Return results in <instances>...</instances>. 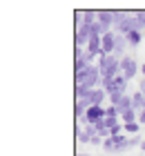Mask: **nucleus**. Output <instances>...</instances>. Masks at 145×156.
Wrapping results in <instances>:
<instances>
[{"instance_id":"obj_1","label":"nucleus","mask_w":145,"mask_h":156,"mask_svg":"<svg viewBox=\"0 0 145 156\" xmlns=\"http://www.w3.org/2000/svg\"><path fill=\"white\" fill-rule=\"evenodd\" d=\"M100 83H103V74H100V69L96 65H89L85 72L76 74V85H87V87L96 89V87H100Z\"/></svg>"},{"instance_id":"obj_2","label":"nucleus","mask_w":145,"mask_h":156,"mask_svg":"<svg viewBox=\"0 0 145 156\" xmlns=\"http://www.w3.org/2000/svg\"><path fill=\"white\" fill-rule=\"evenodd\" d=\"M139 72H141V65H139V62H136L129 54L125 56V58H121V74L125 76V80H127V83L132 80V78L139 74Z\"/></svg>"},{"instance_id":"obj_3","label":"nucleus","mask_w":145,"mask_h":156,"mask_svg":"<svg viewBox=\"0 0 145 156\" xmlns=\"http://www.w3.org/2000/svg\"><path fill=\"white\" fill-rule=\"evenodd\" d=\"M116 47V31H107L103 36V56H114Z\"/></svg>"},{"instance_id":"obj_4","label":"nucleus","mask_w":145,"mask_h":156,"mask_svg":"<svg viewBox=\"0 0 145 156\" xmlns=\"http://www.w3.org/2000/svg\"><path fill=\"white\" fill-rule=\"evenodd\" d=\"M105 98H110V96H107V91H105L103 87H96V89H92V94H89V98H87V101H89L94 107H103Z\"/></svg>"},{"instance_id":"obj_5","label":"nucleus","mask_w":145,"mask_h":156,"mask_svg":"<svg viewBox=\"0 0 145 156\" xmlns=\"http://www.w3.org/2000/svg\"><path fill=\"white\" fill-rule=\"evenodd\" d=\"M127 49H129V42L125 36H118L116 34V47H114V56L116 58H125L127 56Z\"/></svg>"},{"instance_id":"obj_6","label":"nucleus","mask_w":145,"mask_h":156,"mask_svg":"<svg viewBox=\"0 0 145 156\" xmlns=\"http://www.w3.org/2000/svg\"><path fill=\"white\" fill-rule=\"evenodd\" d=\"M98 23L103 25L105 29L114 27V11H110V9H100V11H98Z\"/></svg>"},{"instance_id":"obj_7","label":"nucleus","mask_w":145,"mask_h":156,"mask_svg":"<svg viewBox=\"0 0 145 156\" xmlns=\"http://www.w3.org/2000/svg\"><path fill=\"white\" fill-rule=\"evenodd\" d=\"M132 107L139 112H145V94H141V91H134L132 94Z\"/></svg>"},{"instance_id":"obj_8","label":"nucleus","mask_w":145,"mask_h":156,"mask_svg":"<svg viewBox=\"0 0 145 156\" xmlns=\"http://www.w3.org/2000/svg\"><path fill=\"white\" fill-rule=\"evenodd\" d=\"M121 123H123V125H127V123H139V112H136L134 107L127 109V112H123V114H121Z\"/></svg>"},{"instance_id":"obj_9","label":"nucleus","mask_w":145,"mask_h":156,"mask_svg":"<svg viewBox=\"0 0 145 156\" xmlns=\"http://www.w3.org/2000/svg\"><path fill=\"white\" fill-rule=\"evenodd\" d=\"M112 85H114L116 91H121V94H127V80H125V76H123V74L116 76L114 80H112Z\"/></svg>"},{"instance_id":"obj_10","label":"nucleus","mask_w":145,"mask_h":156,"mask_svg":"<svg viewBox=\"0 0 145 156\" xmlns=\"http://www.w3.org/2000/svg\"><path fill=\"white\" fill-rule=\"evenodd\" d=\"M127 42H129V47H139L141 45V40H143V31H132V34H127Z\"/></svg>"},{"instance_id":"obj_11","label":"nucleus","mask_w":145,"mask_h":156,"mask_svg":"<svg viewBox=\"0 0 145 156\" xmlns=\"http://www.w3.org/2000/svg\"><path fill=\"white\" fill-rule=\"evenodd\" d=\"M89 94H92V87H87V85H76V101L89 98Z\"/></svg>"},{"instance_id":"obj_12","label":"nucleus","mask_w":145,"mask_h":156,"mask_svg":"<svg viewBox=\"0 0 145 156\" xmlns=\"http://www.w3.org/2000/svg\"><path fill=\"white\" fill-rule=\"evenodd\" d=\"M116 109H118L121 114H123V112H127V109H132V96L125 94V96H123V101L118 103V107H116Z\"/></svg>"},{"instance_id":"obj_13","label":"nucleus","mask_w":145,"mask_h":156,"mask_svg":"<svg viewBox=\"0 0 145 156\" xmlns=\"http://www.w3.org/2000/svg\"><path fill=\"white\" fill-rule=\"evenodd\" d=\"M123 132H127L129 136H136V134L141 132V123H127V125H123Z\"/></svg>"},{"instance_id":"obj_14","label":"nucleus","mask_w":145,"mask_h":156,"mask_svg":"<svg viewBox=\"0 0 145 156\" xmlns=\"http://www.w3.org/2000/svg\"><path fill=\"white\" fill-rule=\"evenodd\" d=\"M105 118H121V112L114 107V105H107L105 107Z\"/></svg>"},{"instance_id":"obj_15","label":"nucleus","mask_w":145,"mask_h":156,"mask_svg":"<svg viewBox=\"0 0 145 156\" xmlns=\"http://www.w3.org/2000/svg\"><path fill=\"white\" fill-rule=\"evenodd\" d=\"M127 145H129V150H134V147H141V145H143V138H141V134H136V136H129Z\"/></svg>"},{"instance_id":"obj_16","label":"nucleus","mask_w":145,"mask_h":156,"mask_svg":"<svg viewBox=\"0 0 145 156\" xmlns=\"http://www.w3.org/2000/svg\"><path fill=\"white\" fill-rule=\"evenodd\" d=\"M87 67H89V62H87V60H76V62H74V72H76V74L85 72Z\"/></svg>"},{"instance_id":"obj_17","label":"nucleus","mask_w":145,"mask_h":156,"mask_svg":"<svg viewBox=\"0 0 145 156\" xmlns=\"http://www.w3.org/2000/svg\"><path fill=\"white\" fill-rule=\"evenodd\" d=\"M103 152L114 154V140H112V138H105V140H103Z\"/></svg>"},{"instance_id":"obj_18","label":"nucleus","mask_w":145,"mask_h":156,"mask_svg":"<svg viewBox=\"0 0 145 156\" xmlns=\"http://www.w3.org/2000/svg\"><path fill=\"white\" fill-rule=\"evenodd\" d=\"M74 23H76V27L83 25V11H74Z\"/></svg>"},{"instance_id":"obj_19","label":"nucleus","mask_w":145,"mask_h":156,"mask_svg":"<svg viewBox=\"0 0 145 156\" xmlns=\"http://www.w3.org/2000/svg\"><path fill=\"white\" fill-rule=\"evenodd\" d=\"M89 145H96V147L100 145V147H103V138H100V136H94V138L89 140Z\"/></svg>"},{"instance_id":"obj_20","label":"nucleus","mask_w":145,"mask_h":156,"mask_svg":"<svg viewBox=\"0 0 145 156\" xmlns=\"http://www.w3.org/2000/svg\"><path fill=\"white\" fill-rule=\"evenodd\" d=\"M136 18L141 20V25L145 27V11H136Z\"/></svg>"},{"instance_id":"obj_21","label":"nucleus","mask_w":145,"mask_h":156,"mask_svg":"<svg viewBox=\"0 0 145 156\" xmlns=\"http://www.w3.org/2000/svg\"><path fill=\"white\" fill-rule=\"evenodd\" d=\"M139 91H141V94H145V78H141V83H139Z\"/></svg>"},{"instance_id":"obj_22","label":"nucleus","mask_w":145,"mask_h":156,"mask_svg":"<svg viewBox=\"0 0 145 156\" xmlns=\"http://www.w3.org/2000/svg\"><path fill=\"white\" fill-rule=\"evenodd\" d=\"M139 123L145 125V112H141V114H139Z\"/></svg>"},{"instance_id":"obj_23","label":"nucleus","mask_w":145,"mask_h":156,"mask_svg":"<svg viewBox=\"0 0 145 156\" xmlns=\"http://www.w3.org/2000/svg\"><path fill=\"white\" fill-rule=\"evenodd\" d=\"M141 76L145 78V62H143V65H141Z\"/></svg>"},{"instance_id":"obj_24","label":"nucleus","mask_w":145,"mask_h":156,"mask_svg":"<svg viewBox=\"0 0 145 156\" xmlns=\"http://www.w3.org/2000/svg\"><path fill=\"white\" fill-rule=\"evenodd\" d=\"M141 150H143V152H145V140H143V145H141Z\"/></svg>"},{"instance_id":"obj_25","label":"nucleus","mask_w":145,"mask_h":156,"mask_svg":"<svg viewBox=\"0 0 145 156\" xmlns=\"http://www.w3.org/2000/svg\"><path fill=\"white\" fill-rule=\"evenodd\" d=\"M76 156H92V154H76Z\"/></svg>"}]
</instances>
